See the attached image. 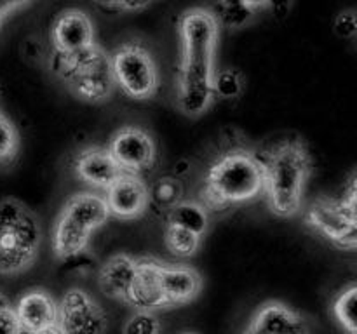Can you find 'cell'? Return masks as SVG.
<instances>
[{"mask_svg":"<svg viewBox=\"0 0 357 334\" xmlns=\"http://www.w3.org/2000/svg\"><path fill=\"white\" fill-rule=\"evenodd\" d=\"M220 26L206 7L183 10L178 19L180 63L176 75V104L187 117H201L215 101V54Z\"/></svg>","mask_w":357,"mask_h":334,"instance_id":"6da1fadb","label":"cell"},{"mask_svg":"<svg viewBox=\"0 0 357 334\" xmlns=\"http://www.w3.org/2000/svg\"><path fill=\"white\" fill-rule=\"evenodd\" d=\"M264 159L253 150L230 148L216 157L206 169L201 204L213 211L248 204L264 193Z\"/></svg>","mask_w":357,"mask_h":334,"instance_id":"7a4b0ae2","label":"cell"},{"mask_svg":"<svg viewBox=\"0 0 357 334\" xmlns=\"http://www.w3.org/2000/svg\"><path fill=\"white\" fill-rule=\"evenodd\" d=\"M264 193L271 211L279 218L300 212L305 188L312 176V157L302 139H284L272 146L264 159Z\"/></svg>","mask_w":357,"mask_h":334,"instance_id":"3957f363","label":"cell"},{"mask_svg":"<svg viewBox=\"0 0 357 334\" xmlns=\"http://www.w3.org/2000/svg\"><path fill=\"white\" fill-rule=\"evenodd\" d=\"M40 219L16 198L0 200V275H17L33 267L42 246Z\"/></svg>","mask_w":357,"mask_h":334,"instance_id":"277c9868","label":"cell"},{"mask_svg":"<svg viewBox=\"0 0 357 334\" xmlns=\"http://www.w3.org/2000/svg\"><path fill=\"white\" fill-rule=\"evenodd\" d=\"M110 218L103 195L77 191L63 204L52 226V250L58 260H72L89 247L91 237Z\"/></svg>","mask_w":357,"mask_h":334,"instance_id":"5b68a950","label":"cell"},{"mask_svg":"<svg viewBox=\"0 0 357 334\" xmlns=\"http://www.w3.org/2000/svg\"><path fill=\"white\" fill-rule=\"evenodd\" d=\"M52 66L56 75L80 101L101 103L110 100L114 94L115 82L112 77L110 54L98 42L72 58L52 59Z\"/></svg>","mask_w":357,"mask_h":334,"instance_id":"8992f818","label":"cell"},{"mask_svg":"<svg viewBox=\"0 0 357 334\" xmlns=\"http://www.w3.org/2000/svg\"><path fill=\"white\" fill-rule=\"evenodd\" d=\"M307 226L337 246L354 253L357 247V186L356 176L342 197H319L305 209Z\"/></svg>","mask_w":357,"mask_h":334,"instance_id":"52a82bcc","label":"cell"},{"mask_svg":"<svg viewBox=\"0 0 357 334\" xmlns=\"http://www.w3.org/2000/svg\"><path fill=\"white\" fill-rule=\"evenodd\" d=\"M115 87L136 101L152 100L160 87V73L152 51L138 40L117 45L110 54Z\"/></svg>","mask_w":357,"mask_h":334,"instance_id":"ba28073f","label":"cell"},{"mask_svg":"<svg viewBox=\"0 0 357 334\" xmlns=\"http://www.w3.org/2000/svg\"><path fill=\"white\" fill-rule=\"evenodd\" d=\"M58 324L65 334H105L108 319L89 292L70 287L58 303Z\"/></svg>","mask_w":357,"mask_h":334,"instance_id":"9c48e42d","label":"cell"},{"mask_svg":"<svg viewBox=\"0 0 357 334\" xmlns=\"http://www.w3.org/2000/svg\"><path fill=\"white\" fill-rule=\"evenodd\" d=\"M107 150L122 173L136 176L152 169L157 159V145L153 138L145 129L136 125H124L115 131Z\"/></svg>","mask_w":357,"mask_h":334,"instance_id":"30bf717a","label":"cell"},{"mask_svg":"<svg viewBox=\"0 0 357 334\" xmlns=\"http://www.w3.org/2000/svg\"><path fill=\"white\" fill-rule=\"evenodd\" d=\"M52 59H66L80 54L96 44L94 24L82 9H65L54 17L49 30Z\"/></svg>","mask_w":357,"mask_h":334,"instance_id":"8fae6325","label":"cell"},{"mask_svg":"<svg viewBox=\"0 0 357 334\" xmlns=\"http://www.w3.org/2000/svg\"><path fill=\"white\" fill-rule=\"evenodd\" d=\"M110 216L124 221L139 218L150 207L149 184L142 176L122 174L103 195Z\"/></svg>","mask_w":357,"mask_h":334,"instance_id":"7c38bea8","label":"cell"},{"mask_svg":"<svg viewBox=\"0 0 357 334\" xmlns=\"http://www.w3.org/2000/svg\"><path fill=\"white\" fill-rule=\"evenodd\" d=\"M157 277L166 308L188 305L197 298L202 289L201 273L190 264L162 263L159 260Z\"/></svg>","mask_w":357,"mask_h":334,"instance_id":"4fadbf2b","label":"cell"},{"mask_svg":"<svg viewBox=\"0 0 357 334\" xmlns=\"http://www.w3.org/2000/svg\"><path fill=\"white\" fill-rule=\"evenodd\" d=\"M241 334H309L302 313L281 301H267L255 312Z\"/></svg>","mask_w":357,"mask_h":334,"instance_id":"5bb4252c","label":"cell"},{"mask_svg":"<svg viewBox=\"0 0 357 334\" xmlns=\"http://www.w3.org/2000/svg\"><path fill=\"white\" fill-rule=\"evenodd\" d=\"M73 173L89 186L105 191L124 174L103 146H87L80 150L73 160Z\"/></svg>","mask_w":357,"mask_h":334,"instance_id":"9a60e30c","label":"cell"},{"mask_svg":"<svg viewBox=\"0 0 357 334\" xmlns=\"http://www.w3.org/2000/svg\"><path fill=\"white\" fill-rule=\"evenodd\" d=\"M138 273V257L119 253L108 257L98 271V285L107 298L126 303Z\"/></svg>","mask_w":357,"mask_h":334,"instance_id":"2e32d148","label":"cell"},{"mask_svg":"<svg viewBox=\"0 0 357 334\" xmlns=\"http://www.w3.org/2000/svg\"><path fill=\"white\" fill-rule=\"evenodd\" d=\"M14 313L21 331L28 334L58 324V303L47 291L42 289H31L24 292L17 301Z\"/></svg>","mask_w":357,"mask_h":334,"instance_id":"e0dca14e","label":"cell"},{"mask_svg":"<svg viewBox=\"0 0 357 334\" xmlns=\"http://www.w3.org/2000/svg\"><path fill=\"white\" fill-rule=\"evenodd\" d=\"M159 260L155 257H138V273L129 292L126 305L132 306L136 312H153L166 308L162 292L157 277Z\"/></svg>","mask_w":357,"mask_h":334,"instance_id":"ac0fdd59","label":"cell"},{"mask_svg":"<svg viewBox=\"0 0 357 334\" xmlns=\"http://www.w3.org/2000/svg\"><path fill=\"white\" fill-rule=\"evenodd\" d=\"M274 3L271 2H218L211 6V13L215 16L218 26H227L230 30L243 28L250 23L255 16L265 9H271Z\"/></svg>","mask_w":357,"mask_h":334,"instance_id":"d6986e66","label":"cell"},{"mask_svg":"<svg viewBox=\"0 0 357 334\" xmlns=\"http://www.w3.org/2000/svg\"><path fill=\"white\" fill-rule=\"evenodd\" d=\"M166 225L178 226V228H183L187 232L202 237L208 232L209 226L208 209L201 202L181 200L167 211Z\"/></svg>","mask_w":357,"mask_h":334,"instance_id":"ffe728a7","label":"cell"},{"mask_svg":"<svg viewBox=\"0 0 357 334\" xmlns=\"http://www.w3.org/2000/svg\"><path fill=\"white\" fill-rule=\"evenodd\" d=\"M164 244H166L167 250L173 256L187 260V257L195 256L197 250L201 249L202 237L187 232L183 228H178V226L166 225V228H164Z\"/></svg>","mask_w":357,"mask_h":334,"instance_id":"44dd1931","label":"cell"},{"mask_svg":"<svg viewBox=\"0 0 357 334\" xmlns=\"http://www.w3.org/2000/svg\"><path fill=\"white\" fill-rule=\"evenodd\" d=\"M356 303H357V287L356 284H349L342 289L331 305V312L337 322L344 327L347 334H357L356 322Z\"/></svg>","mask_w":357,"mask_h":334,"instance_id":"7402d4cb","label":"cell"},{"mask_svg":"<svg viewBox=\"0 0 357 334\" xmlns=\"http://www.w3.org/2000/svg\"><path fill=\"white\" fill-rule=\"evenodd\" d=\"M150 204H155L159 209L169 211L173 205L181 202V184L176 177H160L152 186H149Z\"/></svg>","mask_w":357,"mask_h":334,"instance_id":"603a6c76","label":"cell"},{"mask_svg":"<svg viewBox=\"0 0 357 334\" xmlns=\"http://www.w3.org/2000/svg\"><path fill=\"white\" fill-rule=\"evenodd\" d=\"M244 86V79L237 70L225 68L215 73V82H213V94L220 100H234L241 94Z\"/></svg>","mask_w":357,"mask_h":334,"instance_id":"cb8c5ba5","label":"cell"},{"mask_svg":"<svg viewBox=\"0 0 357 334\" xmlns=\"http://www.w3.org/2000/svg\"><path fill=\"white\" fill-rule=\"evenodd\" d=\"M20 148V134L9 117L0 111V164H7L16 157Z\"/></svg>","mask_w":357,"mask_h":334,"instance_id":"d4e9b609","label":"cell"},{"mask_svg":"<svg viewBox=\"0 0 357 334\" xmlns=\"http://www.w3.org/2000/svg\"><path fill=\"white\" fill-rule=\"evenodd\" d=\"M124 334H162V324L153 312H135L126 322Z\"/></svg>","mask_w":357,"mask_h":334,"instance_id":"484cf974","label":"cell"},{"mask_svg":"<svg viewBox=\"0 0 357 334\" xmlns=\"http://www.w3.org/2000/svg\"><path fill=\"white\" fill-rule=\"evenodd\" d=\"M335 33L342 38H354L357 35V19L356 10H342L337 17H335Z\"/></svg>","mask_w":357,"mask_h":334,"instance_id":"4316f807","label":"cell"},{"mask_svg":"<svg viewBox=\"0 0 357 334\" xmlns=\"http://www.w3.org/2000/svg\"><path fill=\"white\" fill-rule=\"evenodd\" d=\"M0 334H23L13 306L0 310Z\"/></svg>","mask_w":357,"mask_h":334,"instance_id":"83f0119b","label":"cell"},{"mask_svg":"<svg viewBox=\"0 0 357 334\" xmlns=\"http://www.w3.org/2000/svg\"><path fill=\"white\" fill-rule=\"evenodd\" d=\"M26 6H30L28 2H2L0 0V24L3 23V19L6 17H9L10 14L16 13V10L20 9H24Z\"/></svg>","mask_w":357,"mask_h":334,"instance_id":"f1b7e54d","label":"cell"},{"mask_svg":"<svg viewBox=\"0 0 357 334\" xmlns=\"http://www.w3.org/2000/svg\"><path fill=\"white\" fill-rule=\"evenodd\" d=\"M33 334H65V331L61 329V326H59V324H54V326L45 327V329L37 331V333H33Z\"/></svg>","mask_w":357,"mask_h":334,"instance_id":"f546056e","label":"cell"},{"mask_svg":"<svg viewBox=\"0 0 357 334\" xmlns=\"http://www.w3.org/2000/svg\"><path fill=\"white\" fill-rule=\"evenodd\" d=\"M7 306H10L9 299H7L6 296H2V294H0V310H2V308H7Z\"/></svg>","mask_w":357,"mask_h":334,"instance_id":"4dcf8cb0","label":"cell"},{"mask_svg":"<svg viewBox=\"0 0 357 334\" xmlns=\"http://www.w3.org/2000/svg\"><path fill=\"white\" fill-rule=\"evenodd\" d=\"M181 334H195V333H181Z\"/></svg>","mask_w":357,"mask_h":334,"instance_id":"1f68e13d","label":"cell"}]
</instances>
